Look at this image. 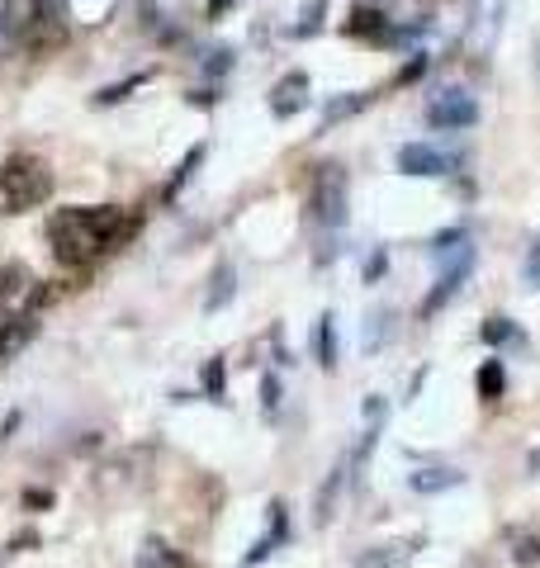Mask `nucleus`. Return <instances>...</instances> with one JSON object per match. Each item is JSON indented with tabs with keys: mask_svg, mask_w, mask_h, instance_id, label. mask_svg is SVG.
Masks as SVG:
<instances>
[{
	"mask_svg": "<svg viewBox=\"0 0 540 568\" xmlns=\"http://www.w3.org/2000/svg\"><path fill=\"white\" fill-rule=\"evenodd\" d=\"M133 228H138V218H128V209H119V204H95V209L67 204V209L53 213L48 242H53L57 266L81 270V266H90L95 256H105V251L119 247Z\"/></svg>",
	"mask_w": 540,
	"mask_h": 568,
	"instance_id": "obj_1",
	"label": "nucleus"
},
{
	"mask_svg": "<svg viewBox=\"0 0 540 568\" xmlns=\"http://www.w3.org/2000/svg\"><path fill=\"white\" fill-rule=\"evenodd\" d=\"M48 195H53V171H48V161H38V157L0 161V218H5V213L34 209V204H43Z\"/></svg>",
	"mask_w": 540,
	"mask_h": 568,
	"instance_id": "obj_2",
	"label": "nucleus"
},
{
	"mask_svg": "<svg viewBox=\"0 0 540 568\" xmlns=\"http://www.w3.org/2000/svg\"><path fill=\"white\" fill-rule=\"evenodd\" d=\"M53 299V289L48 284L34 280V270L24 266V261H10V266H0V313L5 318H34L43 303Z\"/></svg>",
	"mask_w": 540,
	"mask_h": 568,
	"instance_id": "obj_3",
	"label": "nucleus"
},
{
	"mask_svg": "<svg viewBox=\"0 0 540 568\" xmlns=\"http://www.w3.org/2000/svg\"><path fill=\"white\" fill-rule=\"evenodd\" d=\"M346 204H351V180H346V166H337V161L318 166V176H313V218H318L323 228H342V223H346Z\"/></svg>",
	"mask_w": 540,
	"mask_h": 568,
	"instance_id": "obj_4",
	"label": "nucleus"
},
{
	"mask_svg": "<svg viewBox=\"0 0 540 568\" xmlns=\"http://www.w3.org/2000/svg\"><path fill=\"white\" fill-rule=\"evenodd\" d=\"M441 261V280L432 284V294H427V303H422V318H436L441 308H446L460 289H465V280H469V270H474V247H455V251H446V256H436Z\"/></svg>",
	"mask_w": 540,
	"mask_h": 568,
	"instance_id": "obj_5",
	"label": "nucleus"
},
{
	"mask_svg": "<svg viewBox=\"0 0 540 568\" xmlns=\"http://www.w3.org/2000/svg\"><path fill=\"white\" fill-rule=\"evenodd\" d=\"M427 124L446 128V133L474 128L479 124V105H474V95H465V90H446V95H436L432 105H427Z\"/></svg>",
	"mask_w": 540,
	"mask_h": 568,
	"instance_id": "obj_6",
	"label": "nucleus"
},
{
	"mask_svg": "<svg viewBox=\"0 0 540 568\" xmlns=\"http://www.w3.org/2000/svg\"><path fill=\"white\" fill-rule=\"evenodd\" d=\"M503 10L507 0H474V10H469V48L474 53H493V43H498V29H503Z\"/></svg>",
	"mask_w": 540,
	"mask_h": 568,
	"instance_id": "obj_7",
	"label": "nucleus"
},
{
	"mask_svg": "<svg viewBox=\"0 0 540 568\" xmlns=\"http://www.w3.org/2000/svg\"><path fill=\"white\" fill-rule=\"evenodd\" d=\"M48 5H53V0H0V19H5V29L15 34L19 53H24L29 34L38 29V19L48 15Z\"/></svg>",
	"mask_w": 540,
	"mask_h": 568,
	"instance_id": "obj_8",
	"label": "nucleus"
},
{
	"mask_svg": "<svg viewBox=\"0 0 540 568\" xmlns=\"http://www.w3.org/2000/svg\"><path fill=\"white\" fill-rule=\"evenodd\" d=\"M450 166H455V161L441 157L427 142H403V147H398V171H403V176H450Z\"/></svg>",
	"mask_w": 540,
	"mask_h": 568,
	"instance_id": "obj_9",
	"label": "nucleus"
},
{
	"mask_svg": "<svg viewBox=\"0 0 540 568\" xmlns=\"http://www.w3.org/2000/svg\"><path fill=\"white\" fill-rule=\"evenodd\" d=\"M57 48H67V15L48 5V15L38 19V29L29 34V43H24V53L48 57V53H57Z\"/></svg>",
	"mask_w": 540,
	"mask_h": 568,
	"instance_id": "obj_10",
	"label": "nucleus"
},
{
	"mask_svg": "<svg viewBox=\"0 0 540 568\" xmlns=\"http://www.w3.org/2000/svg\"><path fill=\"white\" fill-rule=\"evenodd\" d=\"M304 105H308V76L304 71H289L285 81L275 86V95H270V114H275V119H289V114H299Z\"/></svg>",
	"mask_w": 540,
	"mask_h": 568,
	"instance_id": "obj_11",
	"label": "nucleus"
},
{
	"mask_svg": "<svg viewBox=\"0 0 540 568\" xmlns=\"http://www.w3.org/2000/svg\"><path fill=\"white\" fill-rule=\"evenodd\" d=\"M34 332H38V322L24 313V318H5L0 322V360H15L29 341H34Z\"/></svg>",
	"mask_w": 540,
	"mask_h": 568,
	"instance_id": "obj_12",
	"label": "nucleus"
},
{
	"mask_svg": "<svg viewBox=\"0 0 540 568\" xmlns=\"http://www.w3.org/2000/svg\"><path fill=\"white\" fill-rule=\"evenodd\" d=\"M346 34L384 43V38H389V19H384V10H375V5H356V10H351V24H346Z\"/></svg>",
	"mask_w": 540,
	"mask_h": 568,
	"instance_id": "obj_13",
	"label": "nucleus"
},
{
	"mask_svg": "<svg viewBox=\"0 0 540 568\" xmlns=\"http://www.w3.org/2000/svg\"><path fill=\"white\" fill-rule=\"evenodd\" d=\"M289 535V516H285V502H270V535L266 540H256L252 545V554H247V559H242V564H261V559H266L270 550H275V545H280V540H285Z\"/></svg>",
	"mask_w": 540,
	"mask_h": 568,
	"instance_id": "obj_14",
	"label": "nucleus"
},
{
	"mask_svg": "<svg viewBox=\"0 0 540 568\" xmlns=\"http://www.w3.org/2000/svg\"><path fill=\"white\" fill-rule=\"evenodd\" d=\"M237 294V270L223 261V266L214 270V280H209V294H204V313H218V308H228Z\"/></svg>",
	"mask_w": 540,
	"mask_h": 568,
	"instance_id": "obj_15",
	"label": "nucleus"
},
{
	"mask_svg": "<svg viewBox=\"0 0 540 568\" xmlns=\"http://www.w3.org/2000/svg\"><path fill=\"white\" fill-rule=\"evenodd\" d=\"M370 100H375L370 90H346V95H337V100H327L323 128H332V124H342V119H351V114H360V109L370 105Z\"/></svg>",
	"mask_w": 540,
	"mask_h": 568,
	"instance_id": "obj_16",
	"label": "nucleus"
},
{
	"mask_svg": "<svg viewBox=\"0 0 540 568\" xmlns=\"http://www.w3.org/2000/svg\"><path fill=\"white\" fill-rule=\"evenodd\" d=\"M313 351H318V365H323V370L337 365V318H332V313H323L318 327H313Z\"/></svg>",
	"mask_w": 540,
	"mask_h": 568,
	"instance_id": "obj_17",
	"label": "nucleus"
},
{
	"mask_svg": "<svg viewBox=\"0 0 540 568\" xmlns=\"http://www.w3.org/2000/svg\"><path fill=\"white\" fill-rule=\"evenodd\" d=\"M138 568H190V559L180 550H171V545H162V540H147L138 550Z\"/></svg>",
	"mask_w": 540,
	"mask_h": 568,
	"instance_id": "obj_18",
	"label": "nucleus"
},
{
	"mask_svg": "<svg viewBox=\"0 0 540 568\" xmlns=\"http://www.w3.org/2000/svg\"><path fill=\"white\" fill-rule=\"evenodd\" d=\"M474 384H479V398L484 403H498L507 389V374H503V360H484L479 365V374H474Z\"/></svg>",
	"mask_w": 540,
	"mask_h": 568,
	"instance_id": "obj_19",
	"label": "nucleus"
},
{
	"mask_svg": "<svg viewBox=\"0 0 540 568\" xmlns=\"http://www.w3.org/2000/svg\"><path fill=\"white\" fill-rule=\"evenodd\" d=\"M460 479H465V474H455V469H422V474L408 479V488H413V493H446V488H455Z\"/></svg>",
	"mask_w": 540,
	"mask_h": 568,
	"instance_id": "obj_20",
	"label": "nucleus"
},
{
	"mask_svg": "<svg viewBox=\"0 0 540 568\" xmlns=\"http://www.w3.org/2000/svg\"><path fill=\"white\" fill-rule=\"evenodd\" d=\"M342 474H346V464H337V469L327 474L323 493H318V507H313V521H318V526H327V521H332V502H337V493H342Z\"/></svg>",
	"mask_w": 540,
	"mask_h": 568,
	"instance_id": "obj_21",
	"label": "nucleus"
},
{
	"mask_svg": "<svg viewBox=\"0 0 540 568\" xmlns=\"http://www.w3.org/2000/svg\"><path fill=\"white\" fill-rule=\"evenodd\" d=\"M199 161H204V142H195V147H190V152H185V161H180V166H176V176L166 180L162 199H176V195H180V185H185V180L195 176V166H199Z\"/></svg>",
	"mask_w": 540,
	"mask_h": 568,
	"instance_id": "obj_22",
	"label": "nucleus"
},
{
	"mask_svg": "<svg viewBox=\"0 0 540 568\" xmlns=\"http://www.w3.org/2000/svg\"><path fill=\"white\" fill-rule=\"evenodd\" d=\"M138 86H147V71H138V76H128V81H114V86H105L100 95H95V105H119V100H128Z\"/></svg>",
	"mask_w": 540,
	"mask_h": 568,
	"instance_id": "obj_23",
	"label": "nucleus"
},
{
	"mask_svg": "<svg viewBox=\"0 0 540 568\" xmlns=\"http://www.w3.org/2000/svg\"><path fill=\"white\" fill-rule=\"evenodd\" d=\"M323 15H327V0H308L304 15H299V24H294V38H308L323 29Z\"/></svg>",
	"mask_w": 540,
	"mask_h": 568,
	"instance_id": "obj_24",
	"label": "nucleus"
},
{
	"mask_svg": "<svg viewBox=\"0 0 540 568\" xmlns=\"http://www.w3.org/2000/svg\"><path fill=\"white\" fill-rule=\"evenodd\" d=\"M384 332H389V308H379L375 318H365V351H379Z\"/></svg>",
	"mask_w": 540,
	"mask_h": 568,
	"instance_id": "obj_25",
	"label": "nucleus"
},
{
	"mask_svg": "<svg viewBox=\"0 0 540 568\" xmlns=\"http://www.w3.org/2000/svg\"><path fill=\"white\" fill-rule=\"evenodd\" d=\"M479 337H484L488 346H503V341H512V337H517V327H512V322H507V318H488L484 327H479Z\"/></svg>",
	"mask_w": 540,
	"mask_h": 568,
	"instance_id": "obj_26",
	"label": "nucleus"
},
{
	"mask_svg": "<svg viewBox=\"0 0 540 568\" xmlns=\"http://www.w3.org/2000/svg\"><path fill=\"white\" fill-rule=\"evenodd\" d=\"M223 389H228V374H223V360H209V365H204V393H209V398H223Z\"/></svg>",
	"mask_w": 540,
	"mask_h": 568,
	"instance_id": "obj_27",
	"label": "nucleus"
},
{
	"mask_svg": "<svg viewBox=\"0 0 540 568\" xmlns=\"http://www.w3.org/2000/svg\"><path fill=\"white\" fill-rule=\"evenodd\" d=\"M469 242V232L465 228H450V232H436L432 237V256H446V251H455V247H465Z\"/></svg>",
	"mask_w": 540,
	"mask_h": 568,
	"instance_id": "obj_28",
	"label": "nucleus"
},
{
	"mask_svg": "<svg viewBox=\"0 0 540 568\" xmlns=\"http://www.w3.org/2000/svg\"><path fill=\"white\" fill-rule=\"evenodd\" d=\"M389 554H360V568H389L403 559V545H384Z\"/></svg>",
	"mask_w": 540,
	"mask_h": 568,
	"instance_id": "obj_29",
	"label": "nucleus"
},
{
	"mask_svg": "<svg viewBox=\"0 0 540 568\" xmlns=\"http://www.w3.org/2000/svg\"><path fill=\"white\" fill-rule=\"evenodd\" d=\"M261 408H266L270 417H275V408H280V379H275V374L261 379Z\"/></svg>",
	"mask_w": 540,
	"mask_h": 568,
	"instance_id": "obj_30",
	"label": "nucleus"
},
{
	"mask_svg": "<svg viewBox=\"0 0 540 568\" xmlns=\"http://www.w3.org/2000/svg\"><path fill=\"white\" fill-rule=\"evenodd\" d=\"M522 280L531 284V289H540V242L531 251H526V261H522Z\"/></svg>",
	"mask_w": 540,
	"mask_h": 568,
	"instance_id": "obj_31",
	"label": "nucleus"
},
{
	"mask_svg": "<svg viewBox=\"0 0 540 568\" xmlns=\"http://www.w3.org/2000/svg\"><path fill=\"white\" fill-rule=\"evenodd\" d=\"M228 67H233V48H214V53H209V62H204V71H209V76H223Z\"/></svg>",
	"mask_w": 540,
	"mask_h": 568,
	"instance_id": "obj_32",
	"label": "nucleus"
},
{
	"mask_svg": "<svg viewBox=\"0 0 540 568\" xmlns=\"http://www.w3.org/2000/svg\"><path fill=\"white\" fill-rule=\"evenodd\" d=\"M512 554H517L522 564H536V559H540V540H536V535H522V540H517V550H512Z\"/></svg>",
	"mask_w": 540,
	"mask_h": 568,
	"instance_id": "obj_33",
	"label": "nucleus"
},
{
	"mask_svg": "<svg viewBox=\"0 0 540 568\" xmlns=\"http://www.w3.org/2000/svg\"><path fill=\"white\" fill-rule=\"evenodd\" d=\"M422 71H427V53H413V62H408V67L398 71V81H403V86H408V81H417V76H422Z\"/></svg>",
	"mask_w": 540,
	"mask_h": 568,
	"instance_id": "obj_34",
	"label": "nucleus"
},
{
	"mask_svg": "<svg viewBox=\"0 0 540 568\" xmlns=\"http://www.w3.org/2000/svg\"><path fill=\"white\" fill-rule=\"evenodd\" d=\"M15 53H19V43H15V34L5 29V19H0V62H5V57H15Z\"/></svg>",
	"mask_w": 540,
	"mask_h": 568,
	"instance_id": "obj_35",
	"label": "nucleus"
},
{
	"mask_svg": "<svg viewBox=\"0 0 540 568\" xmlns=\"http://www.w3.org/2000/svg\"><path fill=\"white\" fill-rule=\"evenodd\" d=\"M384 275V251H375L370 261H365V280H379Z\"/></svg>",
	"mask_w": 540,
	"mask_h": 568,
	"instance_id": "obj_36",
	"label": "nucleus"
},
{
	"mask_svg": "<svg viewBox=\"0 0 540 568\" xmlns=\"http://www.w3.org/2000/svg\"><path fill=\"white\" fill-rule=\"evenodd\" d=\"M48 502H53V493H38V488L24 493V507H48Z\"/></svg>",
	"mask_w": 540,
	"mask_h": 568,
	"instance_id": "obj_37",
	"label": "nucleus"
},
{
	"mask_svg": "<svg viewBox=\"0 0 540 568\" xmlns=\"http://www.w3.org/2000/svg\"><path fill=\"white\" fill-rule=\"evenodd\" d=\"M228 5H233V0H214V5H209V19H218L223 10H228Z\"/></svg>",
	"mask_w": 540,
	"mask_h": 568,
	"instance_id": "obj_38",
	"label": "nucleus"
},
{
	"mask_svg": "<svg viewBox=\"0 0 540 568\" xmlns=\"http://www.w3.org/2000/svg\"><path fill=\"white\" fill-rule=\"evenodd\" d=\"M536 71H540V43H536Z\"/></svg>",
	"mask_w": 540,
	"mask_h": 568,
	"instance_id": "obj_39",
	"label": "nucleus"
}]
</instances>
